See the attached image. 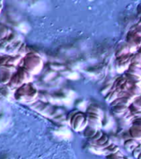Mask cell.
<instances>
[{"instance_id":"6da1fadb","label":"cell","mask_w":141,"mask_h":159,"mask_svg":"<svg viewBox=\"0 0 141 159\" xmlns=\"http://www.w3.org/2000/svg\"><path fill=\"white\" fill-rule=\"evenodd\" d=\"M39 91L32 82L22 84L13 91V98L24 104H32L38 99Z\"/></svg>"},{"instance_id":"7a4b0ae2","label":"cell","mask_w":141,"mask_h":159,"mask_svg":"<svg viewBox=\"0 0 141 159\" xmlns=\"http://www.w3.org/2000/svg\"><path fill=\"white\" fill-rule=\"evenodd\" d=\"M21 66L24 67L31 74L37 75L42 71L43 68V61L39 54L36 52H28L23 58Z\"/></svg>"},{"instance_id":"3957f363","label":"cell","mask_w":141,"mask_h":159,"mask_svg":"<svg viewBox=\"0 0 141 159\" xmlns=\"http://www.w3.org/2000/svg\"><path fill=\"white\" fill-rule=\"evenodd\" d=\"M32 80V75L28 70L25 69L24 67L18 66L16 71L12 74V78L10 80V82L7 84V86L10 89H16L18 87L22 86V84L30 83Z\"/></svg>"},{"instance_id":"277c9868","label":"cell","mask_w":141,"mask_h":159,"mask_svg":"<svg viewBox=\"0 0 141 159\" xmlns=\"http://www.w3.org/2000/svg\"><path fill=\"white\" fill-rule=\"evenodd\" d=\"M67 120L69 122L72 129L77 132L83 131L88 126L87 115L82 112L72 111V114L67 117Z\"/></svg>"},{"instance_id":"5b68a950","label":"cell","mask_w":141,"mask_h":159,"mask_svg":"<svg viewBox=\"0 0 141 159\" xmlns=\"http://www.w3.org/2000/svg\"><path fill=\"white\" fill-rule=\"evenodd\" d=\"M17 67L12 66H0V84L7 85L12 78V74L16 71Z\"/></svg>"},{"instance_id":"8992f818","label":"cell","mask_w":141,"mask_h":159,"mask_svg":"<svg viewBox=\"0 0 141 159\" xmlns=\"http://www.w3.org/2000/svg\"><path fill=\"white\" fill-rule=\"evenodd\" d=\"M126 42L130 46L137 49L141 47V36L134 32H129L126 36Z\"/></svg>"},{"instance_id":"52a82bcc","label":"cell","mask_w":141,"mask_h":159,"mask_svg":"<svg viewBox=\"0 0 141 159\" xmlns=\"http://www.w3.org/2000/svg\"><path fill=\"white\" fill-rule=\"evenodd\" d=\"M130 138L136 141L141 140V120H136L129 130Z\"/></svg>"},{"instance_id":"ba28073f","label":"cell","mask_w":141,"mask_h":159,"mask_svg":"<svg viewBox=\"0 0 141 159\" xmlns=\"http://www.w3.org/2000/svg\"><path fill=\"white\" fill-rule=\"evenodd\" d=\"M111 143H112L111 141H110V139L109 137L107 136L106 134H103V135H102L101 139H99L98 140L94 142V143H92V145L96 147L98 149L102 150V149L107 148V147L109 146V145H110Z\"/></svg>"},{"instance_id":"9c48e42d","label":"cell","mask_w":141,"mask_h":159,"mask_svg":"<svg viewBox=\"0 0 141 159\" xmlns=\"http://www.w3.org/2000/svg\"><path fill=\"white\" fill-rule=\"evenodd\" d=\"M22 44H23V41L22 40H18L17 42L10 44L7 47V50L5 51V54L11 55V56H16L18 53V51H19L20 47H22Z\"/></svg>"},{"instance_id":"30bf717a","label":"cell","mask_w":141,"mask_h":159,"mask_svg":"<svg viewBox=\"0 0 141 159\" xmlns=\"http://www.w3.org/2000/svg\"><path fill=\"white\" fill-rule=\"evenodd\" d=\"M129 109V107L125 105V104H117L115 106L113 107V111L116 115L121 116V115H125L126 114L127 111Z\"/></svg>"},{"instance_id":"8fae6325","label":"cell","mask_w":141,"mask_h":159,"mask_svg":"<svg viewBox=\"0 0 141 159\" xmlns=\"http://www.w3.org/2000/svg\"><path fill=\"white\" fill-rule=\"evenodd\" d=\"M138 145V143H137V141L135 140V139H127V140H125V142L124 143V146L125 148L128 150V151L131 152L134 150L135 148H136V146Z\"/></svg>"},{"instance_id":"7c38bea8","label":"cell","mask_w":141,"mask_h":159,"mask_svg":"<svg viewBox=\"0 0 141 159\" xmlns=\"http://www.w3.org/2000/svg\"><path fill=\"white\" fill-rule=\"evenodd\" d=\"M11 31H12V29L9 27H7L2 23H0V41L6 38Z\"/></svg>"},{"instance_id":"4fadbf2b","label":"cell","mask_w":141,"mask_h":159,"mask_svg":"<svg viewBox=\"0 0 141 159\" xmlns=\"http://www.w3.org/2000/svg\"><path fill=\"white\" fill-rule=\"evenodd\" d=\"M102 151L104 152H108V155L109 154H115V153H118L120 151V148L119 147L116 146L115 144H113L111 143L110 145L106 148L102 149Z\"/></svg>"},{"instance_id":"5bb4252c","label":"cell","mask_w":141,"mask_h":159,"mask_svg":"<svg viewBox=\"0 0 141 159\" xmlns=\"http://www.w3.org/2000/svg\"><path fill=\"white\" fill-rule=\"evenodd\" d=\"M98 130V129H95V128H93V127H91V126H88L86 128V129L83 130L84 131V135L87 138H89V139H92V137L94 136L95 134H96V131Z\"/></svg>"},{"instance_id":"9a60e30c","label":"cell","mask_w":141,"mask_h":159,"mask_svg":"<svg viewBox=\"0 0 141 159\" xmlns=\"http://www.w3.org/2000/svg\"><path fill=\"white\" fill-rule=\"evenodd\" d=\"M131 105L134 107V109H136L138 111H139L141 113V96L135 98L134 101H133V103L131 104Z\"/></svg>"},{"instance_id":"2e32d148","label":"cell","mask_w":141,"mask_h":159,"mask_svg":"<svg viewBox=\"0 0 141 159\" xmlns=\"http://www.w3.org/2000/svg\"><path fill=\"white\" fill-rule=\"evenodd\" d=\"M141 153V144H138L136 148L132 151V154L135 158H138V157L139 156V154Z\"/></svg>"},{"instance_id":"e0dca14e","label":"cell","mask_w":141,"mask_h":159,"mask_svg":"<svg viewBox=\"0 0 141 159\" xmlns=\"http://www.w3.org/2000/svg\"><path fill=\"white\" fill-rule=\"evenodd\" d=\"M102 135H103V133H102L101 131H100L99 129H98V130H97L96 133V134H95L94 136L92 137V139H90L92 140V143H94V142H96V140H98V139H101Z\"/></svg>"},{"instance_id":"ac0fdd59","label":"cell","mask_w":141,"mask_h":159,"mask_svg":"<svg viewBox=\"0 0 141 159\" xmlns=\"http://www.w3.org/2000/svg\"><path fill=\"white\" fill-rule=\"evenodd\" d=\"M107 159H124L122 157L119 156L118 153L115 154H109V155H107L106 157Z\"/></svg>"},{"instance_id":"d6986e66","label":"cell","mask_w":141,"mask_h":159,"mask_svg":"<svg viewBox=\"0 0 141 159\" xmlns=\"http://www.w3.org/2000/svg\"><path fill=\"white\" fill-rule=\"evenodd\" d=\"M2 7H3V0H0V13L2 12Z\"/></svg>"},{"instance_id":"ffe728a7","label":"cell","mask_w":141,"mask_h":159,"mask_svg":"<svg viewBox=\"0 0 141 159\" xmlns=\"http://www.w3.org/2000/svg\"><path fill=\"white\" fill-rule=\"evenodd\" d=\"M137 159H141V153L139 154V156L138 157V158H137Z\"/></svg>"}]
</instances>
